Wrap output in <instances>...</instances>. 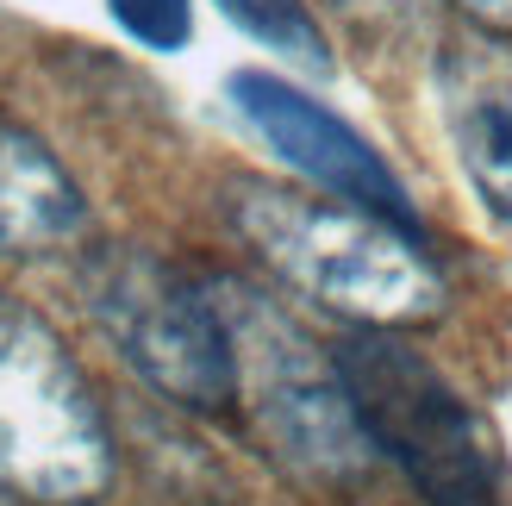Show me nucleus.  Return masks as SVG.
I'll return each mask as SVG.
<instances>
[{
  "instance_id": "7",
  "label": "nucleus",
  "mask_w": 512,
  "mask_h": 506,
  "mask_svg": "<svg viewBox=\"0 0 512 506\" xmlns=\"http://www.w3.org/2000/svg\"><path fill=\"white\" fill-rule=\"evenodd\" d=\"M438 113L463 175L512 219V50L463 32L438 50Z\"/></svg>"
},
{
  "instance_id": "9",
  "label": "nucleus",
  "mask_w": 512,
  "mask_h": 506,
  "mask_svg": "<svg viewBox=\"0 0 512 506\" xmlns=\"http://www.w3.org/2000/svg\"><path fill=\"white\" fill-rule=\"evenodd\" d=\"M219 13L263 50H275L281 63H294L300 75H331V50L319 19L306 13V0H219Z\"/></svg>"
},
{
  "instance_id": "5",
  "label": "nucleus",
  "mask_w": 512,
  "mask_h": 506,
  "mask_svg": "<svg viewBox=\"0 0 512 506\" xmlns=\"http://www.w3.org/2000/svg\"><path fill=\"white\" fill-rule=\"evenodd\" d=\"M82 294L94 325L113 338V350L163 400L188 413H219L238 400L232 332H225L213 288L188 282L157 250L100 244L82 263Z\"/></svg>"
},
{
  "instance_id": "8",
  "label": "nucleus",
  "mask_w": 512,
  "mask_h": 506,
  "mask_svg": "<svg viewBox=\"0 0 512 506\" xmlns=\"http://www.w3.org/2000/svg\"><path fill=\"white\" fill-rule=\"evenodd\" d=\"M88 232V200L75 175L25 132L0 119V257L63 250Z\"/></svg>"
},
{
  "instance_id": "1",
  "label": "nucleus",
  "mask_w": 512,
  "mask_h": 506,
  "mask_svg": "<svg viewBox=\"0 0 512 506\" xmlns=\"http://www.w3.org/2000/svg\"><path fill=\"white\" fill-rule=\"evenodd\" d=\"M225 219L269 263V275H281L294 294L319 300L338 319L400 332V325L438 319L450 300L419 232L350 200H313L275 182H232Z\"/></svg>"
},
{
  "instance_id": "10",
  "label": "nucleus",
  "mask_w": 512,
  "mask_h": 506,
  "mask_svg": "<svg viewBox=\"0 0 512 506\" xmlns=\"http://www.w3.org/2000/svg\"><path fill=\"white\" fill-rule=\"evenodd\" d=\"M107 13L132 44L163 50V57L194 38V0H107Z\"/></svg>"
},
{
  "instance_id": "11",
  "label": "nucleus",
  "mask_w": 512,
  "mask_h": 506,
  "mask_svg": "<svg viewBox=\"0 0 512 506\" xmlns=\"http://www.w3.org/2000/svg\"><path fill=\"white\" fill-rule=\"evenodd\" d=\"M344 19L369 25V32H413L425 19V0H331Z\"/></svg>"
},
{
  "instance_id": "12",
  "label": "nucleus",
  "mask_w": 512,
  "mask_h": 506,
  "mask_svg": "<svg viewBox=\"0 0 512 506\" xmlns=\"http://www.w3.org/2000/svg\"><path fill=\"white\" fill-rule=\"evenodd\" d=\"M469 19H481L488 32H512V0H456Z\"/></svg>"
},
{
  "instance_id": "2",
  "label": "nucleus",
  "mask_w": 512,
  "mask_h": 506,
  "mask_svg": "<svg viewBox=\"0 0 512 506\" xmlns=\"http://www.w3.org/2000/svg\"><path fill=\"white\" fill-rule=\"evenodd\" d=\"M213 300L225 313V332H232L238 400L256 438L269 444V457L313 488H356L375 469V444L350 407L338 357L319 350L269 294L244 282H219Z\"/></svg>"
},
{
  "instance_id": "3",
  "label": "nucleus",
  "mask_w": 512,
  "mask_h": 506,
  "mask_svg": "<svg viewBox=\"0 0 512 506\" xmlns=\"http://www.w3.org/2000/svg\"><path fill=\"white\" fill-rule=\"evenodd\" d=\"M113 482V432L50 319L0 294V494L88 506Z\"/></svg>"
},
{
  "instance_id": "6",
  "label": "nucleus",
  "mask_w": 512,
  "mask_h": 506,
  "mask_svg": "<svg viewBox=\"0 0 512 506\" xmlns=\"http://www.w3.org/2000/svg\"><path fill=\"white\" fill-rule=\"evenodd\" d=\"M225 100H232L238 119L294 175H306L313 188H325L331 200H350V207H369L381 219L406 225V232H419V213H413V200H406V182L381 163V150L356 132V125H344L331 107H319L306 88L281 82L269 69H232Z\"/></svg>"
},
{
  "instance_id": "4",
  "label": "nucleus",
  "mask_w": 512,
  "mask_h": 506,
  "mask_svg": "<svg viewBox=\"0 0 512 506\" xmlns=\"http://www.w3.org/2000/svg\"><path fill=\"white\" fill-rule=\"evenodd\" d=\"M338 375L375 457H388L425 506H494L500 438L413 344L363 325L338 350Z\"/></svg>"
}]
</instances>
